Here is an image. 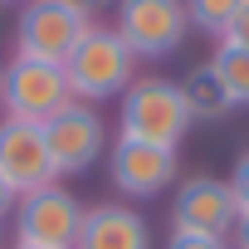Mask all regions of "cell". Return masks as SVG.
<instances>
[{
    "label": "cell",
    "mask_w": 249,
    "mask_h": 249,
    "mask_svg": "<svg viewBox=\"0 0 249 249\" xmlns=\"http://www.w3.org/2000/svg\"><path fill=\"white\" fill-rule=\"evenodd\" d=\"M230 196H234L239 215H249V152H239V161L230 171Z\"/></svg>",
    "instance_id": "cell-15"
},
{
    "label": "cell",
    "mask_w": 249,
    "mask_h": 249,
    "mask_svg": "<svg viewBox=\"0 0 249 249\" xmlns=\"http://www.w3.org/2000/svg\"><path fill=\"white\" fill-rule=\"evenodd\" d=\"M15 249H25V244H15Z\"/></svg>",
    "instance_id": "cell-23"
},
{
    "label": "cell",
    "mask_w": 249,
    "mask_h": 249,
    "mask_svg": "<svg viewBox=\"0 0 249 249\" xmlns=\"http://www.w3.org/2000/svg\"><path fill=\"white\" fill-rule=\"evenodd\" d=\"M88 15L69 0H25L20 25H15V44L25 59H44V64H64L73 54V44L88 35Z\"/></svg>",
    "instance_id": "cell-6"
},
{
    "label": "cell",
    "mask_w": 249,
    "mask_h": 249,
    "mask_svg": "<svg viewBox=\"0 0 249 249\" xmlns=\"http://www.w3.org/2000/svg\"><path fill=\"white\" fill-rule=\"evenodd\" d=\"M73 249H152V230L142 210L127 205H88Z\"/></svg>",
    "instance_id": "cell-11"
},
{
    "label": "cell",
    "mask_w": 249,
    "mask_h": 249,
    "mask_svg": "<svg viewBox=\"0 0 249 249\" xmlns=\"http://www.w3.org/2000/svg\"><path fill=\"white\" fill-rule=\"evenodd\" d=\"M73 103V88L64 78V64H44V59H25L15 54L5 64V88H0V112L15 117V122H44L54 112H64Z\"/></svg>",
    "instance_id": "cell-4"
},
{
    "label": "cell",
    "mask_w": 249,
    "mask_h": 249,
    "mask_svg": "<svg viewBox=\"0 0 249 249\" xmlns=\"http://www.w3.org/2000/svg\"><path fill=\"white\" fill-rule=\"evenodd\" d=\"M64 78H69L78 103H107V98H122L132 88L137 54L122 44V35L112 25H88V35L64 59Z\"/></svg>",
    "instance_id": "cell-1"
},
{
    "label": "cell",
    "mask_w": 249,
    "mask_h": 249,
    "mask_svg": "<svg viewBox=\"0 0 249 249\" xmlns=\"http://www.w3.org/2000/svg\"><path fill=\"white\" fill-rule=\"evenodd\" d=\"M69 5H78V10H83V15L93 20V15H98L103 5H117V0H69Z\"/></svg>",
    "instance_id": "cell-20"
},
{
    "label": "cell",
    "mask_w": 249,
    "mask_h": 249,
    "mask_svg": "<svg viewBox=\"0 0 249 249\" xmlns=\"http://www.w3.org/2000/svg\"><path fill=\"white\" fill-rule=\"evenodd\" d=\"M107 176L127 200H152L176 181V147H152V142L117 137L107 147Z\"/></svg>",
    "instance_id": "cell-9"
},
{
    "label": "cell",
    "mask_w": 249,
    "mask_h": 249,
    "mask_svg": "<svg viewBox=\"0 0 249 249\" xmlns=\"http://www.w3.org/2000/svg\"><path fill=\"white\" fill-rule=\"evenodd\" d=\"M234 225H239V205L230 196V181H220V176H191V181H181V191L171 200V230L176 234L230 239Z\"/></svg>",
    "instance_id": "cell-8"
},
{
    "label": "cell",
    "mask_w": 249,
    "mask_h": 249,
    "mask_svg": "<svg viewBox=\"0 0 249 249\" xmlns=\"http://www.w3.org/2000/svg\"><path fill=\"white\" fill-rule=\"evenodd\" d=\"M112 30L137 59H171L191 35L186 0H117Z\"/></svg>",
    "instance_id": "cell-5"
},
{
    "label": "cell",
    "mask_w": 249,
    "mask_h": 249,
    "mask_svg": "<svg viewBox=\"0 0 249 249\" xmlns=\"http://www.w3.org/2000/svg\"><path fill=\"white\" fill-rule=\"evenodd\" d=\"M166 249H230V239H210V234H176V230H171Z\"/></svg>",
    "instance_id": "cell-17"
},
{
    "label": "cell",
    "mask_w": 249,
    "mask_h": 249,
    "mask_svg": "<svg viewBox=\"0 0 249 249\" xmlns=\"http://www.w3.org/2000/svg\"><path fill=\"white\" fill-rule=\"evenodd\" d=\"M0 5H15V0H0Z\"/></svg>",
    "instance_id": "cell-22"
},
{
    "label": "cell",
    "mask_w": 249,
    "mask_h": 249,
    "mask_svg": "<svg viewBox=\"0 0 249 249\" xmlns=\"http://www.w3.org/2000/svg\"><path fill=\"white\" fill-rule=\"evenodd\" d=\"M181 98H186L191 122H220V117L234 112V103H230V93H225V83H220V73L210 64H196L181 78Z\"/></svg>",
    "instance_id": "cell-12"
},
{
    "label": "cell",
    "mask_w": 249,
    "mask_h": 249,
    "mask_svg": "<svg viewBox=\"0 0 249 249\" xmlns=\"http://www.w3.org/2000/svg\"><path fill=\"white\" fill-rule=\"evenodd\" d=\"M44 142H49V157H54V171L59 176H83L103 161L107 152V127L93 103H69L64 112H54L44 122Z\"/></svg>",
    "instance_id": "cell-7"
},
{
    "label": "cell",
    "mask_w": 249,
    "mask_h": 249,
    "mask_svg": "<svg viewBox=\"0 0 249 249\" xmlns=\"http://www.w3.org/2000/svg\"><path fill=\"white\" fill-rule=\"evenodd\" d=\"M83 200L54 181V186H39L30 196H20L15 205V244L25 249H73L78 244V230H83Z\"/></svg>",
    "instance_id": "cell-3"
},
{
    "label": "cell",
    "mask_w": 249,
    "mask_h": 249,
    "mask_svg": "<svg viewBox=\"0 0 249 249\" xmlns=\"http://www.w3.org/2000/svg\"><path fill=\"white\" fill-rule=\"evenodd\" d=\"M210 69L220 73V83H225L230 103H234V107H244V103H249V49L215 44V54H210Z\"/></svg>",
    "instance_id": "cell-13"
},
{
    "label": "cell",
    "mask_w": 249,
    "mask_h": 249,
    "mask_svg": "<svg viewBox=\"0 0 249 249\" xmlns=\"http://www.w3.org/2000/svg\"><path fill=\"white\" fill-rule=\"evenodd\" d=\"M230 249H249V215H239V225L230 230Z\"/></svg>",
    "instance_id": "cell-19"
},
{
    "label": "cell",
    "mask_w": 249,
    "mask_h": 249,
    "mask_svg": "<svg viewBox=\"0 0 249 249\" xmlns=\"http://www.w3.org/2000/svg\"><path fill=\"white\" fill-rule=\"evenodd\" d=\"M0 176L10 181L15 196H30V191L59 181L54 157H49V142H44V127L0 117Z\"/></svg>",
    "instance_id": "cell-10"
},
{
    "label": "cell",
    "mask_w": 249,
    "mask_h": 249,
    "mask_svg": "<svg viewBox=\"0 0 249 249\" xmlns=\"http://www.w3.org/2000/svg\"><path fill=\"white\" fill-rule=\"evenodd\" d=\"M234 10H239V0H186V20H191V30L215 35V39L230 30Z\"/></svg>",
    "instance_id": "cell-14"
},
{
    "label": "cell",
    "mask_w": 249,
    "mask_h": 249,
    "mask_svg": "<svg viewBox=\"0 0 249 249\" xmlns=\"http://www.w3.org/2000/svg\"><path fill=\"white\" fill-rule=\"evenodd\" d=\"M0 88H5V64H0Z\"/></svg>",
    "instance_id": "cell-21"
},
{
    "label": "cell",
    "mask_w": 249,
    "mask_h": 249,
    "mask_svg": "<svg viewBox=\"0 0 249 249\" xmlns=\"http://www.w3.org/2000/svg\"><path fill=\"white\" fill-rule=\"evenodd\" d=\"M15 205H20V196L10 191V181H5V176H0V225H5V220L15 215Z\"/></svg>",
    "instance_id": "cell-18"
},
{
    "label": "cell",
    "mask_w": 249,
    "mask_h": 249,
    "mask_svg": "<svg viewBox=\"0 0 249 249\" xmlns=\"http://www.w3.org/2000/svg\"><path fill=\"white\" fill-rule=\"evenodd\" d=\"M220 44H234V49H249V0H239V10H234L230 30L220 35Z\"/></svg>",
    "instance_id": "cell-16"
},
{
    "label": "cell",
    "mask_w": 249,
    "mask_h": 249,
    "mask_svg": "<svg viewBox=\"0 0 249 249\" xmlns=\"http://www.w3.org/2000/svg\"><path fill=\"white\" fill-rule=\"evenodd\" d=\"M191 132V112L181 98V83L171 78H132V88L122 93L117 107V137L132 142H152V147H181V137Z\"/></svg>",
    "instance_id": "cell-2"
}]
</instances>
